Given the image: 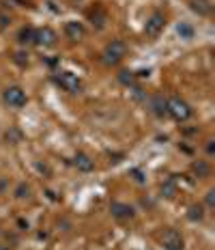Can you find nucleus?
Masks as SVG:
<instances>
[{
    "label": "nucleus",
    "mask_w": 215,
    "mask_h": 250,
    "mask_svg": "<svg viewBox=\"0 0 215 250\" xmlns=\"http://www.w3.org/2000/svg\"><path fill=\"white\" fill-rule=\"evenodd\" d=\"M56 39H59V35H56V30L50 28V26H41V28H35L33 43L39 45V48H52V45H56Z\"/></svg>",
    "instance_id": "obj_6"
},
{
    "label": "nucleus",
    "mask_w": 215,
    "mask_h": 250,
    "mask_svg": "<svg viewBox=\"0 0 215 250\" xmlns=\"http://www.w3.org/2000/svg\"><path fill=\"white\" fill-rule=\"evenodd\" d=\"M33 35H35V28H30V26H24V28H20V33H18V41L22 45L33 43Z\"/></svg>",
    "instance_id": "obj_15"
},
{
    "label": "nucleus",
    "mask_w": 215,
    "mask_h": 250,
    "mask_svg": "<svg viewBox=\"0 0 215 250\" xmlns=\"http://www.w3.org/2000/svg\"><path fill=\"white\" fill-rule=\"evenodd\" d=\"M73 166H76L80 173H93V170H95V160H93L91 155H86V153H76V158H73Z\"/></svg>",
    "instance_id": "obj_10"
},
{
    "label": "nucleus",
    "mask_w": 215,
    "mask_h": 250,
    "mask_svg": "<svg viewBox=\"0 0 215 250\" xmlns=\"http://www.w3.org/2000/svg\"><path fill=\"white\" fill-rule=\"evenodd\" d=\"M15 196H18V199H28V196H30V188L26 184H20L18 190H15Z\"/></svg>",
    "instance_id": "obj_19"
},
{
    "label": "nucleus",
    "mask_w": 215,
    "mask_h": 250,
    "mask_svg": "<svg viewBox=\"0 0 215 250\" xmlns=\"http://www.w3.org/2000/svg\"><path fill=\"white\" fill-rule=\"evenodd\" d=\"M159 244L164 250H185V239L176 229H164V233L159 235Z\"/></svg>",
    "instance_id": "obj_5"
},
{
    "label": "nucleus",
    "mask_w": 215,
    "mask_h": 250,
    "mask_svg": "<svg viewBox=\"0 0 215 250\" xmlns=\"http://www.w3.org/2000/svg\"><path fill=\"white\" fill-rule=\"evenodd\" d=\"M166 110H168V117H172L179 123L190 121L192 114H194L192 106L185 100H181V97H170V100H166Z\"/></svg>",
    "instance_id": "obj_1"
},
{
    "label": "nucleus",
    "mask_w": 215,
    "mask_h": 250,
    "mask_svg": "<svg viewBox=\"0 0 215 250\" xmlns=\"http://www.w3.org/2000/svg\"><path fill=\"white\" fill-rule=\"evenodd\" d=\"M110 213H112V218H117V220H132L136 216L134 207L129 205V203H123V201L110 203Z\"/></svg>",
    "instance_id": "obj_8"
},
{
    "label": "nucleus",
    "mask_w": 215,
    "mask_h": 250,
    "mask_svg": "<svg viewBox=\"0 0 215 250\" xmlns=\"http://www.w3.org/2000/svg\"><path fill=\"white\" fill-rule=\"evenodd\" d=\"M54 82L62 88V91L71 93V95L82 93V80L76 74H71V71H59V74L54 76Z\"/></svg>",
    "instance_id": "obj_4"
},
{
    "label": "nucleus",
    "mask_w": 215,
    "mask_h": 250,
    "mask_svg": "<svg viewBox=\"0 0 215 250\" xmlns=\"http://www.w3.org/2000/svg\"><path fill=\"white\" fill-rule=\"evenodd\" d=\"M190 7H192V11H196L198 15H209L213 4H211V0H192Z\"/></svg>",
    "instance_id": "obj_12"
},
{
    "label": "nucleus",
    "mask_w": 215,
    "mask_h": 250,
    "mask_svg": "<svg viewBox=\"0 0 215 250\" xmlns=\"http://www.w3.org/2000/svg\"><path fill=\"white\" fill-rule=\"evenodd\" d=\"M151 110H153V114H157V117H166L168 110H166V100L161 95H155L153 100H151Z\"/></svg>",
    "instance_id": "obj_13"
},
{
    "label": "nucleus",
    "mask_w": 215,
    "mask_h": 250,
    "mask_svg": "<svg viewBox=\"0 0 215 250\" xmlns=\"http://www.w3.org/2000/svg\"><path fill=\"white\" fill-rule=\"evenodd\" d=\"M175 30L183 41H192L194 37H196V26H194L192 22H179Z\"/></svg>",
    "instance_id": "obj_11"
},
{
    "label": "nucleus",
    "mask_w": 215,
    "mask_h": 250,
    "mask_svg": "<svg viewBox=\"0 0 215 250\" xmlns=\"http://www.w3.org/2000/svg\"><path fill=\"white\" fill-rule=\"evenodd\" d=\"M88 15H91V20H99V22H97V26H99V28H101V26L106 24V20H108V15H106V11H103L101 7H95V9H91V13H88Z\"/></svg>",
    "instance_id": "obj_16"
},
{
    "label": "nucleus",
    "mask_w": 215,
    "mask_h": 250,
    "mask_svg": "<svg viewBox=\"0 0 215 250\" xmlns=\"http://www.w3.org/2000/svg\"><path fill=\"white\" fill-rule=\"evenodd\" d=\"M213 205H215V190H209L207 192V207L211 209Z\"/></svg>",
    "instance_id": "obj_21"
},
{
    "label": "nucleus",
    "mask_w": 215,
    "mask_h": 250,
    "mask_svg": "<svg viewBox=\"0 0 215 250\" xmlns=\"http://www.w3.org/2000/svg\"><path fill=\"white\" fill-rule=\"evenodd\" d=\"M161 194L168 196V199H172V196L176 194V186H175V181H166V184L161 186Z\"/></svg>",
    "instance_id": "obj_18"
},
{
    "label": "nucleus",
    "mask_w": 215,
    "mask_h": 250,
    "mask_svg": "<svg viewBox=\"0 0 215 250\" xmlns=\"http://www.w3.org/2000/svg\"><path fill=\"white\" fill-rule=\"evenodd\" d=\"M192 168L198 173V177H209V173H211V166H209L207 162H202V160L200 162H194Z\"/></svg>",
    "instance_id": "obj_17"
},
{
    "label": "nucleus",
    "mask_w": 215,
    "mask_h": 250,
    "mask_svg": "<svg viewBox=\"0 0 215 250\" xmlns=\"http://www.w3.org/2000/svg\"><path fill=\"white\" fill-rule=\"evenodd\" d=\"M2 102L7 104L9 108L20 110V108H24L26 104H28V95H26V91L22 86H7L2 91Z\"/></svg>",
    "instance_id": "obj_3"
},
{
    "label": "nucleus",
    "mask_w": 215,
    "mask_h": 250,
    "mask_svg": "<svg viewBox=\"0 0 215 250\" xmlns=\"http://www.w3.org/2000/svg\"><path fill=\"white\" fill-rule=\"evenodd\" d=\"M187 218H190L192 222H200L204 218V205H200V203H198V205H192L190 211H187Z\"/></svg>",
    "instance_id": "obj_14"
},
{
    "label": "nucleus",
    "mask_w": 215,
    "mask_h": 250,
    "mask_svg": "<svg viewBox=\"0 0 215 250\" xmlns=\"http://www.w3.org/2000/svg\"><path fill=\"white\" fill-rule=\"evenodd\" d=\"M120 82H123V84H132L134 82V76H132V71H120Z\"/></svg>",
    "instance_id": "obj_20"
},
{
    "label": "nucleus",
    "mask_w": 215,
    "mask_h": 250,
    "mask_svg": "<svg viewBox=\"0 0 215 250\" xmlns=\"http://www.w3.org/2000/svg\"><path fill=\"white\" fill-rule=\"evenodd\" d=\"M207 153L209 155L215 153V140H209V143H207Z\"/></svg>",
    "instance_id": "obj_22"
},
{
    "label": "nucleus",
    "mask_w": 215,
    "mask_h": 250,
    "mask_svg": "<svg viewBox=\"0 0 215 250\" xmlns=\"http://www.w3.org/2000/svg\"><path fill=\"white\" fill-rule=\"evenodd\" d=\"M0 250H9V248L7 246H0Z\"/></svg>",
    "instance_id": "obj_23"
},
{
    "label": "nucleus",
    "mask_w": 215,
    "mask_h": 250,
    "mask_svg": "<svg viewBox=\"0 0 215 250\" xmlns=\"http://www.w3.org/2000/svg\"><path fill=\"white\" fill-rule=\"evenodd\" d=\"M164 26H166V15L161 13V11H155L149 20H146L144 33L149 35V37H159L161 30H164Z\"/></svg>",
    "instance_id": "obj_7"
},
{
    "label": "nucleus",
    "mask_w": 215,
    "mask_h": 250,
    "mask_svg": "<svg viewBox=\"0 0 215 250\" xmlns=\"http://www.w3.org/2000/svg\"><path fill=\"white\" fill-rule=\"evenodd\" d=\"M84 35H86V28H84L82 22H67L65 24V37L69 41H73V43H76V41H82Z\"/></svg>",
    "instance_id": "obj_9"
},
{
    "label": "nucleus",
    "mask_w": 215,
    "mask_h": 250,
    "mask_svg": "<svg viewBox=\"0 0 215 250\" xmlns=\"http://www.w3.org/2000/svg\"><path fill=\"white\" fill-rule=\"evenodd\" d=\"M101 56H103V62H106V65H110V67L118 65V62L127 56V43L120 39H112L106 48H103Z\"/></svg>",
    "instance_id": "obj_2"
}]
</instances>
